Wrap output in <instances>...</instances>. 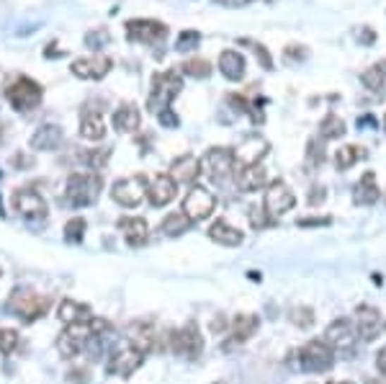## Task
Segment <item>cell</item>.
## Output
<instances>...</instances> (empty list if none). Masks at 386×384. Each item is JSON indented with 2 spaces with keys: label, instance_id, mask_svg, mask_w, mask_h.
Segmentation results:
<instances>
[{
  "label": "cell",
  "instance_id": "7402d4cb",
  "mask_svg": "<svg viewBox=\"0 0 386 384\" xmlns=\"http://www.w3.org/2000/svg\"><path fill=\"white\" fill-rule=\"evenodd\" d=\"M57 317H60V323H65V325L90 323V320H93V309H90L88 304H85V302L62 299L60 307H57Z\"/></svg>",
  "mask_w": 386,
  "mask_h": 384
},
{
  "label": "cell",
  "instance_id": "83f0119b",
  "mask_svg": "<svg viewBox=\"0 0 386 384\" xmlns=\"http://www.w3.org/2000/svg\"><path fill=\"white\" fill-rule=\"evenodd\" d=\"M142 124L139 109L134 104H121L116 111H113V129L116 132H127V135H134Z\"/></svg>",
  "mask_w": 386,
  "mask_h": 384
},
{
  "label": "cell",
  "instance_id": "db71d44e",
  "mask_svg": "<svg viewBox=\"0 0 386 384\" xmlns=\"http://www.w3.org/2000/svg\"><path fill=\"white\" fill-rule=\"evenodd\" d=\"M361 42H363V44H373V42H376V34H373V29L363 26V29H361Z\"/></svg>",
  "mask_w": 386,
  "mask_h": 384
},
{
  "label": "cell",
  "instance_id": "74e56055",
  "mask_svg": "<svg viewBox=\"0 0 386 384\" xmlns=\"http://www.w3.org/2000/svg\"><path fill=\"white\" fill-rule=\"evenodd\" d=\"M18 343H21V335H18V330L15 328H3L0 330V354L3 356H11L18 348Z\"/></svg>",
  "mask_w": 386,
  "mask_h": 384
},
{
  "label": "cell",
  "instance_id": "cb8c5ba5",
  "mask_svg": "<svg viewBox=\"0 0 386 384\" xmlns=\"http://www.w3.org/2000/svg\"><path fill=\"white\" fill-rule=\"evenodd\" d=\"M379 199H381V191H379V183H376V175L363 173L361 181L353 186V204H356V206H373Z\"/></svg>",
  "mask_w": 386,
  "mask_h": 384
},
{
  "label": "cell",
  "instance_id": "d590c367",
  "mask_svg": "<svg viewBox=\"0 0 386 384\" xmlns=\"http://www.w3.org/2000/svg\"><path fill=\"white\" fill-rule=\"evenodd\" d=\"M289 323L301 328V330H309L314 325V309L306 307V304H297V307L289 309Z\"/></svg>",
  "mask_w": 386,
  "mask_h": 384
},
{
  "label": "cell",
  "instance_id": "3957f363",
  "mask_svg": "<svg viewBox=\"0 0 386 384\" xmlns=\"http://www.w3.org/2000/svg\"><path fill=\"white\" fill-rule=\"evenodd\" d=\"M46 309H49V299L29 287L13 289L11 299H8V312L15 315L18 320H23V323L39 320L42 315H46Z\"/></svg>",
  "mask_w": 386,
  "mask_h": 384
},
{
  "label": "cell",
  "instance_id": "f907efd6",
  "mask_svg": "<svg viewBox=\"0 0 386 384\" xmlns=\"http://www.w3.org/2000/svg\"><path fill=\"white\" fill-rule=\"evenodd\" d=\"M70 382H77V384H88V369H75L67 374Z\"/></svg>",
  "mask_w": 386,
  "mask_h": 384
},
{
  "label": "cell",
  "instance_id": "7dc6e473",
  "mask_svg": "<svg viewBox=\"0 0 386 384\" xmlns=\"http://www.w3.org/2000/svg\"><path fill=\"white\" fill-rule=\"evenodd\" d=\"M332 225V217H304L297 219V227H327Z\"/></svg>",
  "mask_w": 386,
  "mask_h": 384
},
{
  "label": "cell",
  "instance_id": "c3c4849f",
  "mask_svg": "<svg viewBox=\"0 0 386 384\" xmlns=\"http://www.w3.org/2000/svg\"><path fill=\"white\" fill-rule=\"evenodd\" d=\"M325 196H327V189H325V186H317V183H314L312 189H309V196H306V202L312 204V206H317V204L325 202Z\"/></svg>",
  "mask_w": 386,
  "mask_h": 384
},
{
  "label": "cell",
  "instance_id": "5bb4252c",
  "mask_svg": "<svg viewBox=\"0 0 386 384\" xmlns=\"http://www.w3.org/2000/svg\"><path fill=\"white\" fill-rule=\"evenodd\" d=\"M168 37V26L152 18H132L127 21V39L129 42H139V44H163Z\"/></svg>",
  "mask_w": 386,
  "mask_h": 384
},
{
  "label": "cell",
  "instance_id": "f1b7e54d",
  "mask_svg": "<svg viewBox=\"0 0 386 384\" xmlns=\"http://www.w3.org/2000/svg\"><path fill=\"white\" fill-rule=\"evenodd\" d=\"M80 135L90 142H101L106 137V124H104V116L98 111H90L88 109H82V116H80Z\"/></svg>",
  "mask_w": 386,
  "mask_h": 384
},
{
  "label": "cell",
  "instance_id": "ffe728a7",
  "mask_svg": "<svg viewBox=\"0 0 386 384\" xmlns=\"http://www.w3.org/2000/svg\"><path fill=\"white\" fill-rule=\"evenodd\" d=\"M237 189L242 194H255V191L266 189L268 186V173L263 163H253V166H242L237 173Z\"/></svg>",
  "mask_w": 386,
  "mask_h": 384
},
{
  "label": "cell",
  "instance_id": "603a6c76",
  "mask_svg": "<svg viewBox=\"0 0 386 384\" xmlns=\"http://www.w3.org/2000/svg\"><path fill=\"white\" fill-rule=\"evenodd\" d=\"M62 142H65V135H62V129L57 124H42L31 137V147L39 152H52Z\"/></svg>",
  "mask_w": 386,
  "mask_h": 384
},
{
  "label": "cell",
  "instance_id": "1f68e13d",
  "mask_svg": "<svg viewBox=\"0 0 386 384\" xmlns=\"http://www.w3.org/2000/svg\"><path fill=\"white\" fill-rule=\"evenodd\" d=\"M363 158H366L363 147H358V144H342L340 150L335 152V168H337V171H350L358 160Z\"/></svg>",
  "mask_w": 386,
  "mask_h": 384
},
{
  "label": "cell",
  "instance_id": "9a60e30c",
  "mask_svg": "<svg viewBox=\"0 0 386 384\" xmlns=\"http://www.w3.org/2000/svg\"><path fill=\"white\" fill-rule=\"evenodd\" d=\"M353 325L358 330V338L366 340V343L379 338L381 330L386 328L384 320H381V312L373 304H358L356 315H353Z\"/></svg>",
  "mask_w": 386,
  "mask_h": 384
},
{
  "label": "cell",
  "instance_id": "681fc988",
  "mask_svg": "<svg viewBox=\"0 0 386 384\" xmlns=\"http://www.w3.org/2000/svg\"><path fill=\"white\" fill-rule=\"evenodd\" d=\"M157 119H160V124H163V127H178V116H175L173 111H163L160 116H157Z\"/></svg>",
  "mask_w": 386,
  "mask_h": 384
},
{
  "label": "cell",
  "instance_id": "d6a6232c",
  "mask_svg": "<svg viewBox=\"0 0 386 384\" xmlns=\"http://www.w3.org/2000/svg\"><path fill=\"white\" fill-rule=\"evenodd\" d=\"M193 222L183 214V211H175V214H168V217L163 219V230L168 237H180L183 233H188V227H191Z\"/></svg>",
  "mask_w": 386,
  "mask_h": 384
},
{
  "label": "cell",
  "instance_id": "7bdbcfd3",
  "mask_svg": "<svg viewBox=\"0 0 386 384\" xmlns=\"http://www.w3.org/2000/svg\"><path fill=\"white\" fill-rule=\"evenodd\" d=\"M242 44H250L255 49V54H258V60H260V65H263V68L266 70H273V60H270V54H268V49L263 44H258V42H242Z\"/></svg>",
  "mask_w": 386,
  "mask_h": 384
},
{
  "label": "cell",
  "instance_id": "6f0895ef",
  "mask_svg": "<svg viewBox=\"0 0 386 384\" xmlns=\"http://www.w3.org/2000/svg\"><path fill=\"white\" fill-rule=\"evenodd\" d=\"M366 384H386V377H381V379H371V382H366Z\"/></svg>",
  "mask_w": 386,
  "mask_h": 384
},
{
  "label": "cell",
  "instance_id": "484cf974",
  "mask_svg": "<svg viewBox=\"0 0 386 384\" xmlns=\"http://www.w3.org/2000/svg\"><path fill=\"white\" fill-rule=\"evenodd\" d=\"M201 160L199 158H193V155H180V158L173 160V166H170V175L175 178L178 183H196V178L201 175Z\"/></svg>",
  "mask_w": 386,
  "mask_h": 384
},
{
  "label": "cell",
  "instance_id": "4dcf8cb0",
  "mask_svg": "<svg viewBox=\"0 0 386 384\" xmlns=\"http://www.w3.org/2000/svg\"><path fill=\"white\" fill-rule=\"evenodd\" d=\"M119 230L124 233L129 245H142L147 240L149 235V225L144 217H121L119 219Z\"/></svg>",
  "mask_w": 386,
  "mask_h": 384
},
{
  "label": "cell",
  "instance_id": "44dd1931",
  "mask_svg": "<svg viewBox=\"0 0 386 384\" xmlns=\"http://www.w3.org/2000/svg\"><path fill=\"white\" fill-rule=\"evenodd\" d=\"M127 340L134 348H139L142 354L147 356L157 343V330L152 323H132L127 328Z\"/></svg>",
  "mask_w": 386,
  "mask_h": 384
},
{
  "label": "cell",
  "instance_id": "f5cc1de1",
  "mask_svg": "<svg viewBox=\"0 0 386 384\" xmlns=\"http://www.w3.org/2000/svg\"><path fill=\"white\" fill-rule=\"evenodd\" d=\"M376 366H379L381 377H386V346L381 348L379 354H376Z\"/></svg>",
  "mask_w": 386,
  "mask_h": 384
},
{
  "label": "cell",
  "instance_id": "ab89813d",
  "mask_svg": "<svg viewBox=\"0 0 386 384\" xmlns=\"http://www.w3.org/2000/svg\"><path fill=\"white\" fill-rule=\"evenodd\" d=\"M82 237H85V219H80V217L70 219L65 225V240L82 242Z\"/></svg>",
  "mask_w": 386,
  "mask_h": 384
},
{
  "label": "cell",
  "instance_id": "4fadbf2b",
  "mask_svg": "<svg viewBox=\"0 0 386 384\" xmlns=\"http://www.w3.org/2000/svg\"><path fill=\"white\" fill-rule=\"evenodd\" d=\"M216 209V199L214 194L204 186H191L183 199V214H186L191 222H201V219H208L211 217V211Z\"/></svg>",
  "mask_w": 386,
  "mask_h": 384
},
{
  "label": "cell",
  "instance_id": "816d5d0a",
  "mask_svg": "<svg viewBox=\"0 0 386 384\" xmlns=\"http://www.w3.org/2000/svg\"><path fill=\"white\" fill-rule=\"evenodd\" d=\"M227 328H232V323H224V315H219V317L211 320V330L214 333H224Z\"/></svg>",
  "mask_w": 386,
  "mask_h": 384
},
{
  "label": "cell",
  "instance_id": "30bf717a",
  "mask_svg": "<svg viewBox=\"0 0 386 384\" xmlns=\"http://www.w3.org/2000/svg\"><path fill=\"white\" fill-rule=\"evenodd\" d=\"M325 340L335 348V354H342V356L353 354L358 346L356 325L350 323V320H345V317H337V320H332V323L327 325Z\"/></svg>",
  "mask_w": 386,
  "mask_h": 384
},
{
  "label": "cell",
  "instance_id": "6da1fadb",
  "mask_svg": "<svg viewBox=\"0 0 386 384\" xmlns=\"http://www.w3.org/2000/svg\"><path fill=\"white\" fill-rule=\"evenodd\" d=\"M104 191V178L96 171H85V173H73L67 178L65 186V202L70 206H90Z\"/></svg>",
  "mask_w": 386,
  "mask_h": 384
},
{
  "label": "cell",
  "instance_id": "836d02e7",
  "mask_svg": "<svg viewBox=\"0 0 386 384\" xmlns=\"http://www.w3.org/2000/svg\"><path fill=\"white\" fill-rule=\"evenodd\" d=\"M361 83L368 88V91H373V93H379L381 88H384V83H386V60L384 62H376L373 68H368L361 75Z\"/></svg>",
  "mask_w": 386,
  "mask_h": 384
},
{
  "label": "cell",
  "instance_id": "e575fe53",
  "mask_svg": "<svg viewBox=\"0 0 386 384\" xmlns=\"http://www.w3.org/2000/svg\"><path fill=\"white\" fill-rule=\"evenodd\" d=\"M320 135L322 140H337V137H345V121L335 113H327L320 124Z\"/></svg>",
  "mask_w": 386,
  "mask_h": 384
},
{
  "label": "cell",
  "instance_id": "f35d334b",
  "mask_svg": "<svg viewBox=\"0 0 386 384\" xmlns=\"http://www.w3.org/2000/svg\"><path fill=\"white\" fill-rule=\"evenodd\" d=\"M201 42V34L199 31H193V29H186V31H180L178 39H175V49L178 52H191V49H196Z\"/></svg>",
  "mask_w": 386,
  "mask_h": 384
},
{
  "label": "cell",
  "instance_id": "f546056e",
  "mask_svg": "<svg viewBox=\"0 0 386 384\" xmlns=\"http://www.w3.org/2000/svg\"><path fill=\"white\" fill-rule=\"evenodd\" d=\"M219 73H222L227 80H242L245 78V57L235 49H224L222 57H219Z\"/></svg>",
  "mask_w": 386,
  "mask_h": 384
},
{
  "label": "cell",
  "instance_id": "680465c9",
  "mask_svg": "<svg viewBox=\"0 0 386 384\" xmlns=\"http://www.w3.org/2000/svg\"><path fill=\"white\" fill-rule=\"evenodd\" d=\"M335 384H356V382H350V379H342V382H335Z\"/></svg>",
  "mask_w": 386,
  "mask_h": 384
},
{
  "label": "cell",
  "instance_id": "ac0fdd59",
  "mask_svg": "<svg viewBox=\"0 0 386 384\" xmlns=\"http://www.w3.org/2000/svg\"><path fill=\"white\" fill-rule=\"evenodd\" d=\"M178 196V181L173 178L170 173H160L155 175V181L149 183V191H147V199L149 204L160 209V206H168Z\"/></svg>",
  "mask_w": 386,
  "mask_h": 384
},
{
  "label": "cell",
  "instance_id": "f6af8a7d",
  "mask_svg": "<svg viewBox=\"0 0 386 384\" xmlns=\"http://www.w3.org/2000/svg\"><path fill=\"white\" fill-rule=\"evenodd\" d=\"M250 225H253L255 230H266L268 225H273V219L268 217L266 209H253L250 211Z\"/></svg>",
  "mask_w": 386,
  "mask_h": 384
},
{
  "label": "cell",
  "instance_id": "9f6ffc18",
  "mask_svg": "<svg viewBox=\"0 0 386 384\" xmlns=\"http://www.w3.org/2000/svg\"><path fill=\"white\" fill-rule=\"evenodd\" d=\"M214 3H219V6H245V3H250V0H214Z\"/></svg>",
  "mask_w": 386,
  "mask_h": 384
},
{
  "label": "cell",
  "instance_id": "8992f818",
  "mask_svg": "<svg viewBox=\"0 0 386 384\" xmlns=\"http://www.w3.org/2000/svg\"><path fill=\"white\" fill-rule=\"evenodd\" d=\"M90 338H93V320L80 325H65V330L57 335L54 346L62 359H75L90 346Z\"/></svg>",
  "mask_w": 386,
  "mask_h": 384
},
{
  "label": "cell",
  "instance_id": "277c9868",
  "mask_svg": "<svg viewBox=\"0 0 386 384\" xmlns=\"http://www.w3.org/2000/svg\"><path fill=\"white\" fill-rule=\"evenodd\" d=\"M335 348L327 343L325 338H312L306 340L304 346L297 351L299 366L309 374H322V371H330L335 366Z\"/></svg>",
  "mask_w": 386,
  "mask_h": 384
},
{
  "label": "cell",
  "instance_id": "8fae6325",
  "mask_svg": "<svg viewBox=\"0 0 386 384\" xmlns=\"http://www.w3.org/2000/svg\"><path fill=\"white\" fill-rule=\"evenodd\" d=\"M235 166H237V158H235V150L230 147H211L206 150L204 160H201V168L206 171V175L211 181H224L235 173Z\"/></svg>",
  "mask_w": 386,
  "mask_h": 384
},
{
  "label": "cell",
  "instance_id": "60d3db41",
  "mask_svg": "<svg viewBox=\"0 0 386 384\" xmlns=\"http://www.w3.org/2000/svg\"><path fill=\"white\" fill-rule=\"evenodd\" d=\"M306 166H322V144L317 140H309L306 144Z\"/></svg>",
  "mask_w": 386,
  "mask_h": 384
},
{
  "label": "cell",
  "instance_id": "5b68a950",
  "mask_svg": "<svg viewBox=\"0 0 386 384\" xmlns=\"http://www.w3.org/2000/svg\"><path fill=\"white\" fill-rule=\"evenodd\" d=\"M42 96H44V93H42V85L26 75L13 78L6 88L8 104L13 106L15 111H34V109L42 104Z\"/></svg>",
  "mask_w": 386,
  "mask_h": 384
},
{
  "label": "cell",
  "instance_id": "ba28073f",
  "mask_svg": "<svg viewBox=\"0 0 386 384\" xmlns=\"http://www.w3.org/2000/svg\"><path fill=\"white\" fill-rule=\"evenodd\" d=\"M142 361H144V354H142L139 348H134L129 340H121L119 346L111 351V356H108V366H106V371L113 374V377L127 379L139 369Z\"/></svg>",
  "mask_w": 386,
  "mask_h": 384
},
{
  "label": "cell",
  "instance_id": "2e32d148",
  "mask_svg": "<svg viewBox=\"0 0 386 384\" xmlns=\"http://www.w3.org/2000/svg\"><path fill=\"white\" fill-rule=\"evenodd\" d=\"M13 206L23 219H34V222H42V219H46V214H49V206H46V202L42 199V194L29 189V186L15 191Z\"/></svg>",
  "mask_w": 386,
  "mask_h": 384
},
{
  "label": "cell",
  "instance_id": "52a82bcc",
  "mask_svg": "<svg viewBox=\"0 0 386 384\" xmlns=\"http://www.w3.org/2000/svg\"><path fill=\"white\" fill-rule=\"evenodd\" d=\"M170 351L186 361H196L204 354V335H201L199 325H183L178 330L170 333Z\"/></svg>",
  "mask_w": 386,
  "mask_h": 384
},
{
  "label": "cell",
  "instance_id": "6125c7cd",
  "mask_svg": "<svg viewBox=\"0 0 386 384\" xmlns=\"http://www.w3.org/2000/svg\"><path fill=\"white\" fill-rule=\"evenodd\" d=\"M214 384H224V382H214Z\"/></svg>",
  "mask_w": 386,
  "mask_h": 384
},
{
  "label": "cell",
  "instance_id": "e0dca14e",
  "mask_svg": "<svg viewBox=\"0 0 386 384\" xmlns=\"http://www.w3.org/2000/svg\"><path fill=\"white\" fill-rule=\"evenodd\" d=\"M113 68V60L106 57V54H93V57H82V60H75L70 65L73 75H77L80 80H104Z\"/></svg>",
  "mask_w": 386,
  "mask_h": 384
},
{
  "label": "cell",
  "instance_id": "d6986e66",
  "mask_svg": "<svg viewBox=\"0 0 386 384\" xmlns=\"http://www.w3.org/2000/svg\"><path fill=\"white\" fill-rule=\"evenodd\" d=\"M258 328H260L258 315H247V312H245V315H237L235 320H232V335L224 340V351H230V348L247 343V340H250L255 333H258Z\"/></svg>",
  "mask_w": 386,
  "mask_h": 384
},
{
  "label": "cell",
  "instance_id": "4316f807",
  "mask_svg": "<svg viewBox=\"0 0 386 384\" xmlns=\"http://www.w3.org/2000/svg\"><path fill=\"white\" fill-rule=\"evenodd\" d=\"M268 152V142L263 137H245L242 144L235 150V158L242 163V166H253V163H260V158Z\"/></svg>",
  "mask_w": 386,
  "mask_h": 384
},
{
  "label": "cell",
  "instance_id": "d4e9b609",
  "mask_svg": "<svg viewBox=\"0 0 386 384\" xmlns=\"http://www.w3.org/2000/svg\"><path fill=\"white\" fill-rule=\"evenodd\" d=\"M208 237H211L214 242H219V245L237 248V245H242V240H245V233L237 230L235 225H230L227 219H216L214 225L208 227Z\"/></svg>",
  "mask_w": 386,
  "mask_h": 384
},
{
  "label": "cell",
  "instance_id": "94428289",
  "mask_svg": "<svg viewBox=\"0 0 386 384\" xmlns=\"http://www.w3.org/2000/svg\"><path fill=\"white\" fill-rule=\"evenodd\" d=\"M384 129H386V116H384Z\"/></svg>",
  "mask_w": 386,
  "mask_h": 384
},
{
  "label": "cell",
  "instance_id": "9c48e42d",
  "mask_svg": "<svg viewBox=\"0 0 386 384\" xmlns=\"http://www.w3.org/2000/svg\"><path fill=\"white\" fill-rule=\"evenodd\" d=\"M297 206V196L291 191V186L286 181H270L266 189V199H263V209L270 219L283 217L286 211H291Z\"/></svg>",
  "mask_w": 386,
  "mask_h": 384
},
{
  "label": "cell",
  "instance_id": "8d00e7d4",
  "mask_svg": "<svg viewBox=\"0 0 386 384\" xmlns=\"http://www.w3.org/2000/svg\"><path fill=\"white\" fill-rule=\"evenodd\" d=\"M183 73L186 75H193V78H208L211 75V62L208 60H201V57H193V60H186L183 62Z\"/></svg>",
  "mask_w": 386,
  "mask_h": 384
},
{
  "label": "cell",
  "instance_id": "91938a15",
  "mask_svg": "<svg viewBox=\"0 0 386 384\" xmlns=\"http://www.w3.org/2000/svg\"><path fill=\"white\" fill-rule=\"evenodd\" d=\"M0 144H3V127H0Z\"/></svg>",
  "mask_w": 386,
  "mask_h": 384
},
{
  "label": "cell",
  "instance_id": "b9f144b4",
  "mask_svg": "<svg viewBox=\"0 0 386 384\" xmlns=\"http://www.w3.org/2000/svg\"><path fill=\"white\" fill-rule=\"evenodd\" d=\"M306 47L301 44H289L286 49H283V54H286V62H304L306 60Z\"/></svg>",
  "mask_w": 386,
  "mask_h": 384
},
{
  "label": "cell",
  "instance_id": "bcb514c9",
  "mask_svg": "<svg viewBox=\"0 0 386 384\" xmlns=\"http://www.w3.org/2000/svg\"><path fill=\"white\" fill-rule=\"evenodd\" d=\"M106 42H108V34H106L104 29H101V31H90L88 37H85V44H88L90 49H98V47H104Z\"/></svg>",
  "mask_w": 386,
  "mask_h": 384
},
{
  "label": "cell",
  "instance_id": "7c38bea8",
  "mask_svg": "<svg viewBox=\"0 0 386 384\" xmlns=\"http://www.w3.org/2000/svg\"><path fill=\"white\" fill-rule=\"evenodd\" d=\"M149 186L144 181V175H134V178H121V181L113 183L111 189V199L119 206L124 209H134V206H139L142 199L147 196Z\"/></svg>",
  "mask_w": 386,
  "mask_h": 384
},
{
  "label": "cell",
  "instance_id": "11a10c76",
  "mask_svg": "<svg viewBox=\"0 0 386 384\" xmlns=\"http://www.w3.org/2000/svg\"><path fill=\"white\" fill-rule=\"evenodd\" d=\"M358 127H376V119H373L371 113H366L363 119H358Z\"/></svg>",
  "mask_w": 386,
  "mask_h": 384
},
{
  "label": "cell",
  "instance_id": "7a4b0ae2",
  "mask_svg": "<svg viewBox=\"0 0 386 384\" xmlns=\"http://www.w3.org/2000/svg\"><path fill=\"white\" fill-rule=\"evenodd\" d=\"M183 91V78L175 70L168 73H155L152 75V93L147 98V109L155 116H160L163 111H170V104L175 101V96Z\"/></svg>",
  "mask_w": 386,
  "mask_h": 384
},
{
  "label": "cell",
  "instance_id": "ee69618b",
  "mask_svg": "<svg viewBox=\"0 0 386 384\" xmlns=\"http://www.w3.org/2000/svg\"><path fill=\"white\" fill-rule=\"evenodd\" d=\"M85 155V163H88L90 168H101V166H106V158L111 155V150H90V152H82Z\"/></svg>",
  "mask_w": 386,
  "mask_h": 384
}]
</instances>
